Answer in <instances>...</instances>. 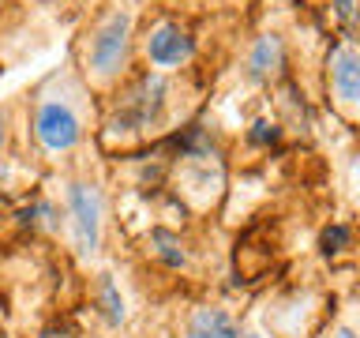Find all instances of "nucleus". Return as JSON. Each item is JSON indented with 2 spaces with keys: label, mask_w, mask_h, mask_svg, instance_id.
Returning a JSON list of instances; mask_svg holds the SVG:
<instances>
[{
  "label": "nucleus",
  "mask_w": 360,
  "mask_h": 338,
  "mask_svg": "<svg viewBox=\"0 0 360 338\" xmlns=\"http://www.w3.org/2000/svg\"><path fill=\"white\" fill-rule=\"evenodd\" d=\"M146 61L154 68H180L191 61V53H195V42H191V34L180 27V23H158V27L146 34Z\"/></svg>",
  "instance_id": "nucleus-5"
},
{
  "label": "nucleus",
  "mask_w": 360,
  "mask_h": 338,
  "mask_svg": "<svg viewBox=\"0 0 360 338\" xmlns=\"http://www.w3.org/2000/svg\"><path fill=\"white\" fill-rule=\"evenodd\" d=\"M248 139H252L255 146H270V143L281 139V128H278L274 120H255L252 132H248Z\"/></svg>",
  "instance_id": "nucleus-12"
},
{
  "label": "nucleus",
  "mask_w": 360,
  "mask_h": 338,
  "mask_svg": "<svg viewBox=\"0 0 360 338\" xmlns=\"http://www.w3.org/2000/svg\"><path fill=\"white\" fill-rule=\"evenodd\" d=\"M244 338H259V334H244Z\"/></svg>",
  "instance_id": "nucleus-18"
},
{
  "label": "nucleus",
  "mask_w": 360,
  "mask_h": 338,
  "mask_svg": "<svg viewBox=\"0 0 360 338\" xmlns=\"http://www.w3.org/2000/svg\"><path fill=\"white\" fill-rule=\"evenodd\" d=\"M356 8H360V0H334V11H338L342 19H353Z\"/></svg>",
  "instance_id": "nucleus-13"
},
{
  "label": "nucleus",
  "mask_w": 360,
  "mask_h": 338,
  "mask_svg": "<svg viewBox=\"0 0 360 338\" xmlns=\"http://www.w3.org/2000/svg\"><path fill=\"white\" fill-rule=\"evenodd\" d=\"M94 304H98V315H101L109 327H120L124 320H128V308H124V297H120V289H117V282H112V275H101V278H98Z\"/></svg>",
  "instance_id": "nucleus-9"
},
{
  "label": "nucleus",
  "mask_w": 360,
  "mask_h": 338,
  "mask_svg": "<svg viewBox=\"0 0 360 338\" xmlns=\"http://www.w3.org/2000/svg\"><path fill=\"white\" fill-rule=\"evenodd\" d=\"M334 90L342 101H360V53L356 49L334 53Z\"/></svg>",
  "instance_id": "nucleus-8"
},
{
  "label": "nucleus",
  "mask_w": 360,
  "mask_h": 338,
  "mask_svg": "<svg viewBox=\"0 0 360 338\" xmlns=\"http://www.w3.org/2000/svg\"><path fill=\"white\" fill-rule=\"evenodd\" d=\"M334 338H360V334H356V331H349V327H342V331H338Z\"/></svg>",
  "instance_id": "nucleus-15"
},
{
  "label": "nucleus",
  "mask_w": 360,
  "mask_h": 338,
  "mask_svg": "<svg viewBox=\"0 0 360 338\" xmlns=\"http://www.w3.org/2000/svg\"><path fill=\"white\" fill-rule=\"evenodd\" d=\"M349 241H353V233H349V225L342 222H334V225H326L323 237H319V248H323V256H338V252H345Z\"/></svg>",
  "instance_id": "nucleus-11"
},
{
  "label": "nucleus",
  "mask_w": 360,
  "mask_h": 338,
  "mask_svg": "<svg viewBox=\"0 0 360 338\" xmlns=\"http://www.w3.org/2000/svg\"><path fill=\"white\" fill-rule=\"evenodd\" d=\"M281 68H285V42H281L278 34L255 38L252 56H248V75H252L255 83H266V79L281 75Z\"/></svg>",
  "instance_id": "nucleus-7"
},
{
  "label": "nucleus",
  "mask_w": 360,
  "mask_h": 338,
  "mask_svg": "<svg viewBox=\"0 0 360 338\" xmlns=\"http://www.w3.org/2000/svg\"><path fill=\"white\" fill-rule=\"evenodd\" d=\"M150 248H154V256L162 259L169 270H184V267H188V252L180 248V237H176V233L154 230V233H150Z\"/></svg>",
  "instance_id": "nucleus-10"
},
{
  "label": "nucleus",
  "mask_w": 360,
  "mask_h": 338,
  "mask_svg": "<svg viewBox=\"0 0 360 338\" xmlns=\"http://www.w3.org/2000/svg\"><path fill=\"white\" fill-rule=\"evenodd\" d=\"M0 338H8V331H4V320H0Z\"/></svg>",
  "instance_id": "nucleus-17"
},
{
  "label": "nucleus",
  "mask_w": 360,
  "mask_h": 338,
  "mask_svg": "<svg viewBox=\"0 0 360 338\" xmlns=\"http://www.w3.org/2000/svg\"><path fill=\"white\" fill-rule=\"evenodd\" d=\"M30 128H34V139L41 143V151L49 154H68L83 139V117L64 94H45L38 109H34Z\"/></svg>",
  "instance_id": "nucleus-1"
},
{
  "label": "nucleus",
  "mask_w": 360,
  "mask_h": 338,
  "mask_svg": "<svg viewBox=\"0 0 360 338\" xmlns=\"http://www.w3.org/2000/svg\"><path fill=\"white\" fill-rule=\"evenodd\" d=\"M184 338H244V334H240V323H236L225 308L202 304V308H195L188 315Z\"/></svg>",
  "instance_id": "nucleus-6"
},
{
  "label": "nucleus",
  "mask_w": 360,
  "mask_h": 338,
  "mask_svg": "<svg viewBox=\"0 0 360 338\" xmlns=\"http://www.w3.org/2000/svg\"><path fill=\"white\" fill-rule=\"evenodd\" d=\"M68 214H72V237L79 256H94L101 248V218H105V196L90 180L68 184Z\"/></svg>",
  "instance_id": "nucleus-3"
},
{
  "label": "nucleus",
  "mask_w": 360,
  "mask_h": 338,
  "mask_svg": "<svg viewBox=\"0 0 360 338\" xmlns=\"http://www.w3.org/2000/svg\"><path fill=\"white\" fill-rule=\"evenodd\" d=\"M41 338H75L72 331H64V327H49V331H45Z\"/></svg>",
  "instance_id": "nucleus-14"
},
{
  "label": "nucleus",
  "mask_w": 360,
  "mask_h": 338,
  "mask_svg": "<svg viewBox=\"0 0 360 338\" xmlns=\"http://www.w3.org/2000/svg\"><path fill=\"white\" fill-rule=\"evenodd\" d=\"M0 143H4V113H0Z\"/></svg>",
  "instance_id": "nucleus-16"
},
{
  "label": "nucleus",
  "mask_w": 360,
  "mask_h": 338,
  "mask_svg": "<svg viewBox=\"0 0 360 338\" xmlns=\"http://www.w3.org/2000/svg\"><path fill=\"white\" fill-rule=\"evenodd\" d=\"M128 42H131V11H109L101 27L90 34L86 45V72L94 79H112L128 61Z\"/></svg>",
  "instance_id": "nucleus-2"
},
{
  "label": "nucleus",
  "mask_w": 360,
  "mask_h": 338,
  "mask_svg": "<svg viewBox=\"0 0 360 338\" xmlns=\"http://www.w3.org/2000/svg\"><path fill=\"white\" fill-rule=\"evenodd\" d=\"M165 94H169L165 79L158 72H146L139 83H135V90L128 94V101H124L117 124H120V128H128V132L154 128V124L162 120V113H165Z\"/></svg>",
  "instance_id": "nucleus-4"
}]
</instances>
